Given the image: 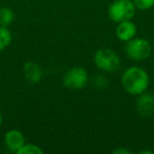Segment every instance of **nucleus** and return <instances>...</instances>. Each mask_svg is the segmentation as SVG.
<instances>
[{
	"instance_id": "1",
	"label": "nucleus",
	"mask_w": 154,
	"mask_h": 154,
	"mask_svg": "<svg viewBox=\"0 0 154 154\" xmlns=\"http://www.w3.org/2000/svg\"><path fill=\"white\" fill-rule=\"evenodd\" d=\"M150 85V76L141 66H132L124 71L122 75V86L130 95H139L146 92Z\"/></svg>"
},
{
	"instance_id": "2",
	"label": "nucleus",
	"mask_w": 154,
	"mask_h": 154,
	"mask_svg": "<svg viewBox=\"0 0 154 154\" xmlns=\"http://www.w3.org/2000/svg\"><path fill=\"white\" fill-rule=\"evenodd\" d=\"M93 62L97 69L106 73H114L120 66V57L114 50L103 48L95 52Z\"/></svg>"
},
{
	"instance_id": "3",
	"label": "nucleus",
	"mask_w": 154,
	"mask_h": 154,
	"mask_svg": "<svg viewBox=\"0 0 154 154\" xmlns=\"http://www.w3.org/2000/svg\"><path fill=\"white\" fill-rule=\"evenodd\" d=\"M125 53L127 57L134 61H143L151 56L152 45L149 40L145 38L134 37L127 41L125 45Z\"/></svg>"
},
{
	"instance_id": "4",
	"label": "nucleus",
	"mask_w": 154,
	"mask_h": 154,
	"mask_svg": "<svg viewBox=\"0 0 154 154\" xmlns=\"http://www.w3.org/2000/svg\"><path fill=\"white\" fill-rule=\"evenodd\" d=\"M135 14L136 8L132 0H114L108 8V16L116 23L131 20Z\"/></svg>"
},
{
	"instance_id": "5",
	"label": "nucleus",
	"mask_w": 154,
	"mask_h": 154,
	"mask_svg": "<svg viewBox=\"0 0 154 154\" xmlns=\"http://www.w3.org/2000/svg\"><path fill=\"white\" fill-rule=\"evenodd\" d=\"M88 72L82 66H73L66 72L62 82L66 88L70 90H82L88 85Z\"/></svg>"
},
{
	"instance_id": "6",
	"label": "nucleus",
	"mask_w": 154,
	"mask_h": 154,
	"mask_svg": "<svg viewBox=\"0 0 154 154\" xmlns=\"http://www.w3.org/2000/svg\"><path fill=\"white\" fill-rule=\"evenodd\" d=\"M135 109L143 117H150L154 114V93L143 92L137 95Z\"/></svg>"
},
{
	"instance_id": "7",
	"label": "nucleus",
	"mask_w": 154,
	"mask_h": 154,
	"mask_svg": "<svg viewBox=\"0 0 154 154\" xmlns=\"http://www.w3.org/2000/svg\"><path fill=\"white\" fill-rule=\"evenodd\" d=\"M26 143V137L23 133L17 129L9 130L5 134V145L11 152L17 153V151Z\"/></svg>"
},
{
	"instance_id": "8",
	"label": "nucleus",
	"mask_w": 154,
	"mask_h": 154,
	"mask_svg": "<svg viewBox=\"0 0 154 154\" xmlns=\"http://www.w3.org/2000/svg\"><path fill=\"white\" fill-rule=\"evenodd\" d=\"M137 34V26L132 20L118 22L115 30V35L120 41H127L133 39Z\"/></svg>"
},
{
	"instance_id": "9",
	"label": "nucleus",
	"mask_w": 154,
	"mask_h": 154,
	"mask_svg": "<svg viewBox=\"0 0 154 154\" xmlns=\"http://www.w3.org/2000/svg\"><path fill=\"white\" fill-rule=\"evenodd\" d=\"M23 76L30 84H38L43 78V70L38 63L34 61H28L22 68Z\"/></svg>"
},
{
	"instance_id": "10",
	"label": "nucleus",
	"mask_w": 154,
	"mask_h": 154,
	"mask_svg": "<svg viewBox=\"0 0 154 154\" xmlns=\"http://www.w3.org/2000/svg\"><path fill=\"white\" fill-rule=\"evenodd\" d=\"M13 40V35L8 26H0V53L10 47Z\"/></svg>"
},
{
	"instance_id": "11",
	"label": "nucleus",
	"mask_w": 154,
	"mask_h": 154,
	"mask_svg": "<svg viewBox=\"0 0 154 154\" xmlns=\"http://www.w3.org/2000/svg\"><path fill=\"white\" fill-rule=\"evenodd\" d=\"M15 13L11 8H0V26H9L14 22Z\"/></svg>"
},
{
	"instance_id": "12",
	"label": "nucleus",
	"mask_w": 154,
	"mask_h": 154,
	"mask_svg": "<svg viewBox=\"0 0 154 154\" xmlns=\"http://www.w3.org/2000/svg\"><path fill=\"white\" fill-rule=\"evenodd\" d=\"M43 150L39 146L32 143H26L19 150L17 154H42Z\"/></svg>"
},
{
	"instance_id": "13",
	"label": "nucleus",
	"mask_w": 154,
	"mask_h": 154,
	"mask_svg": "<svg viewBox=\"0 0 154 154\" xmlns=\"http://www.w3.org/2000/svg\"><path fill=\"white\" fill-rule=\"evenodd\" d=\"M136 10L147 11L154 7V0H132Z\"/></svg>"
},
{
	"instance_id": "14",
	"label": "nucleus",
	"mask_w": 154,
	"mask_h": 154,
	"mask_svg": "<svg viewBox=\"0 0 154 154\" xmlns=\"http://www.w3.org/2000/svg\"><path fill=\"white\" fill-rule=\"evenodd\" d=\"M93 85L95 86V88L103 90L108 87V79L103 75H96L93 79Z\"/></svg>"
},
{
	"instance_id": "15",
	"label": "nucleus",
	"mask_w": 154,
	"mask_h": 154,
	"mask_svg": "<svg viewBox=\"0 0 154 154\" xmlns=\"http://www.w3.org/2000/svg\"><path fill=\"white\" fill-rule=\"evenodd\" d=\"M113 154H131V151L127 149V148L120 147V148H117V149L113 150Z\"/></svg>"
},
{
	"instance_id": "16",
	"label": "nucleus",
	"mask_w": 154,
	"mask_h": 154,
	"mask_svg": "<svg viewBox=\"0 0 154 154\" xmlns=\"http://www.w3.org/2000/svg\"><path fill=\"white\" fill-rule=\"evenodd\" d=\"M154 151H151V150H143V151L140 152V154H153Z\"/></svg>"
},
{
	"instance_id": "17",
	"label": "nucleus",
	"mask_w": 154,
	"mask_h": 154,
	"mask_svg": "<svg viewBox=\"0 0 154 154\" xmlns=\"http://www.w3.org/2000/svg\"><path fill=\"white\" fill-rule=\"evenodd\" d=\"M2 125V114H1V112H0V126Z\"/></svg>"
}]
</instances>
